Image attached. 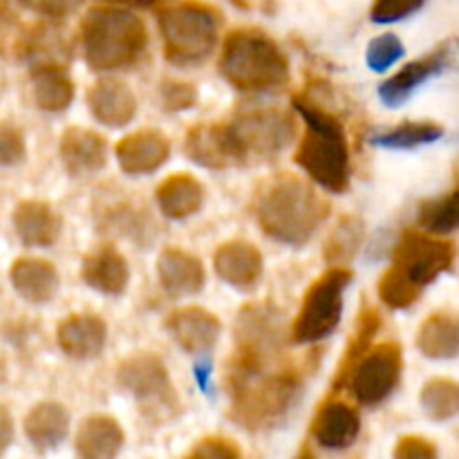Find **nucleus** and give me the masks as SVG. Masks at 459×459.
Masks as SVG:
<instances>
[{"instance_id": "f257e3e1", "label": "nucleus", "mask_w": 459, "mask_h": 459, "mask_svg": "<svg viewBox=\"0 0 459 459\" xmlns=\"http://www.w3.org/2000/svg\"><path fill=\"white\" fill-rule=\"evenodd\" d=\"M273 361L233 359L227 372L231 420L249 433H263L281 426L299 399L303 397V379L290 368Z\"/></svg>"}, {"instance_id": "f03ea898", "label": "nucleus", "mask_w": 459, "mask_h": 459, "mask_svg": "<svg viewBox=\"0 0 459 459\" xmlns=\"http://www.w3.org/2000/svg\"><path fill=\"white\" fill-rule=\"evenodd\" d=\"M254 213L258 227L273 242L287 247L307 245L330 215V204L316 188L296 175H273L255 193Z\"/></svg>"}, {"instance_id": "7ed1b4c3", "label": "nucleus", "mask_w": 459, "mask_h": 459, "mask_svg": "<svg viewBox=\"0 0 459 459\" xmlns=\"http://www.w3.org/2000/svg\"><path fill=\"white\" fill-rule=\"evenodd\" d=\"M291 103L305 121V133L296 148L294 161L312 178L314 184L325 188L327 193L341 195L348 191L352 178L343 124L339 117L332 115L305 92L296 94Z\"/></svg>"}, {"instance_id": "20e7f679", "label": "nucleus", "mask_w": 459, "mask_h": 459, "mask_svg": "<svg viewBox=\"0 0 459 459\" xmlns=\"http://www.w3.org/2000/svg\"><path fill=\"white\" fill-rule=\"evenodd\" d=\"M148 48L142 18L124 7H94L81 21V49L94 72L130 70Z\"/></svg>"}, {"instance_id": "39448f33", "label": "nucleus", "mask_w": 459, "mask_h": 459, "mask_svg": "<svg viewBox=\"0 0 459 459\" xmlns=\"http://www.w3.org/2000/svg\"><path fill=\"white\" fill-rule=\"evenodd\" d=\"M220 74L240 92H273L290 83V58L258 30H233L224 39Z\"/></svg>"}, {"instance_id": "423d86ee", "label": "nucleus", "mask_w": 459, "mask_h": 459, "mask_svg": "<svg viewBox=\"0 0 459 459\" xmlns=\"http://www.w3.org/2000/svg\"><path fill=\"white\" fill-rule=\"evenodd\" d=\"M164 56L175 67H197L211 58L220 39L222 18L197 0L170 4L157 13Z\"/></svg>"}, {"instance_id": "0eeeda50", "label": "nucleus", "mask_w": 459, "mask_h": 459, "mask_svg": "<svg viewBox=\"0 0 459 459\" xmlns=\"http://www.w3.org/2000/svg\"><path fill=\"white\" fill-rule=\"evenodd\" d=\"M238 166L269 161L296 139V121L281 108L251 106L224 124Z\"/></svg>"}, {"instance_id": "6e6552de", "label": "nucleus", "mask_w": 459, "mask_h": 459, "mask_svg": "<svg viewBox=\"0 0 459 459\" xmlns=\"http://www.w3.org/2000/svg\"><path fill=\"white\" fill-rule=\"evenodd\" d=\"M354 273L348 267H332L305 291L299 314L291 323L294 343L309 345L330 339L343 316L345 290L352 282Z\"/></svg>"}, {"instance_id": "1a4fd4ad", "label": "nucleus", "mask_w": 459, "mask_h": 459, "mask_svg": "<svg viewBox=\"0 0 459 459\" xmlns=\"http://www.w3.org/2000/svg\"><path fill=\"white\" fill-rule=\"evenodd\" d=\"M117 384L137 402L148 420L166 421L179 411L178 390L170 381L169 368L155 354L139 352L126 359L117 370Z\"/></svg>"}, {"instance_id": "9d476101", "label": "nucleus", "mask_w": 459, "mask_h": 459, "mask_svg": "<svg viewBox=\"0 0 459 459\" xmlns=\"http://www.w3.org/2000/svg\"><path fill=\"white\" fill-rule=\"evenodd\" d=\"M457 247L448 240L429 236L421 231H406L399 238L397 247L393 251V264L390 267L424 291L426 287L433 285L442 273L451 272L455 263Z\"/></svg>"}, {"instance_id": "9b49d317", "label": "nucleus", "mask_w": 459, "mask_h": 459, "mask_svg": "<svg viewBox=\"0 0 459 459\" xmlns=\"http://www.w3.org/2000/svg\"><path fill=\"white\" fill-rule=\"evenodd\" d=\"M403 370L402 345L388 341L368 350L350 375L352 397L363 406H379L399 385Z\"/></svg>"}, {"instance_id": "f8f14e48", "label": "nucleus", "mask_w": 459, "mask_h": 459, "mask_svg": "<svg viewBox=\"0 0 459 459\" xmlns=\"http://www.w3.org/2000/svg\"><path fill=\"white\" fill-rule=\"evenodd\" d=\"M236 357L245 359H282L285 330L282 316L273 305H245L236 318Z\"/></svg>"}, {"instance_id": "ddd939ff", "label": "nucleus", "mask_w": 459, "mask_h": 459, "mask_svg": "<svg viewBox=\"0 0 459 459\" xmlns=\"http://www.w3.org/2000/svg\"><path fill=\"white\" fill-rule=\"evenodd\" d=\"M457 49V40H444L439 43L433 52H429L426 56L411 61L408 65H403L397 74H393L390 79H385L379 85V99L388 108H399L403 101L411 99V94L420 88L421 83H426L429 79L437 76L444 67L451 63L453 54Z\"/></svg>"}, {"instance_id": "4468645a", "label": "nucleus", "mask_w": 459, "mask_h": 459, "mask_svg": "<svg viewBox=\"0 0 459 459\" xmlns=\"http://www.w3.org/2000/svg\"><path fill=\"white\" fill-rule=\"evenodd\" d=\"M166 332L184 352L202 359L218 345L222 336V323L209 309L191 305V307L175 309L173 314H169Z\"/></svg>"}, {"instance_id": "2eb2a0df", "label": "nucleus", "mask_w": 459, "mask_h": 459, "mask_svg": "<svg viewBox=\"0 0 459 459\" xmlns=\"http://www.w3.org/2000/svg\"><path fill=\"white\" fill-rule=\"evenodd\" d=\"M115 157L126 175H151L169 161L170 142L161 130L143 128L126 134L115 146Z\"/></svg>"}, {"instance_id": "dca6fc26", "label": "nucleus", "mask_w": 459, "mask_h": 459, "mask_svg": "<svg viewBox=\"0 0 459 459\" xmlns=\"http://www.w3.org/2000/svg\"><path fill=\"white\" fill-rule=\"evenodd\" d=\"M314 442L327 451H345L357 442L361 433V415L354 406L341 399H327L314 412L312 426Z\"/></svg>"}, {"instance_id": "f3484780", "label": "nucleus", "mask_w": 459, "mask_h": 459, "mask_svg": "<svg viewBox=\"0 0 459 459\" xmlns=\"http://www.w3.org/2000/svg\"><path fill=\"white\" fill-rule=\"evenodd\" d=\"M108 341V325L101 316L90 312L70 314L56 327V343L67 359L90 361L103 352Z\"/></svg>"}, {"instance_id": "a211bd4d", "label": "nucleus", "mask_w": 459, "mask_h": 459, "mask_svg": "<svg viewBox=\"0 0 459 459\" xmlns=\"http://www.w3.org/2000/svg\"><path fill=\"white\" fill-rule=\"evenodd\" d=\"M58 155H61V164L67 175H72V178H90V175L106 169L108 143L94 130L72 126V128L63 130Z\"/></svg>"}, {"instance_id": "6ab92c4d", "label": "nucleus", "mask_w": 459, "mask_h": 459, "mask_svg": "<svg viewBox=\"0 0 459 459\" xmlns=\"http://www.w3.org/2000/svg\"><path fill=\"white\" fill-rule=\"evenodd\" d=\"M213 267L227 285L240 291H251L263 278L264 260L258 247L251 242L231 240L218 247L213 255Z\"/></svg>"}, {"instance_id": "aec40b11", "label": "nucleus", "mask_w": 459, "mask_h": 459, "mask_svg": "<svg viewBox=\"0 0 459 459\" xmlns=\"http://www.w3.org/2000/svg\"><path fill=\"white\" fill-rule=\"evenodd\" d=\"M157 276L160 285L170 299H188L197 296L206 285L204 264L197 255L184 249H164L157 258Z\"/></svg>"}, {"instance_id": "412c9836", "label": "nucleus", "mask_w": 459, "mask_h": 459, "mask_svg": "<svg viewBox=\"0 0 459 459\" xmlns=\"http://www.w3.org/2000/svg\"><path fill=\"white\" fill-rule=\"evenodd\" d=\"M9 282L13 291L31 305H45L54 300L61 287L56 267L49 260L31 258V255L13 260L9 267Z\"/></svg>"}, {"instance_id": "4be33fe9", "label": "nucleus", "mask_w": 459, "mask_h": 459, "mask_svg": "<svg viewBox=\"0 0 459 459\" xmlns=\"http://www.w3.org/2000/svg\"><path fill=\"white\" fill-rule=\"evenodd\" d=\"M88 108L99 124L108 128H124L137 117V97L126 83L117 79H103L88 92Z\"/></svg>"}, {"instance_id": "5701e85b", "label": "nucleus", "mask_w": 459, "mask_h": 459, "mask_svg": "<svg viewBox=\"0 0 459 459\" xmlns=\"http://www.w3.org/2000/svg\"><path fill=\"white\" fill-rule=\"evenodd\" d=\"M13 231L25 247H52L61 238L63 218L48 202L25 200L13 209Z\"/></svg>"}, {"instance_id": "b1692460", "label": "nucleus", "mask_w": 459, "mask_h": 459, "mask_svg": "<svg viewBox=\"0 0 459 459\" xmlns=\"http://www.w3.org/2000/svg\"><path fill=\"white\" fill-rule=\"evenodd\" d=\"M81 281L103 296H124L130 282L128 260L112 247H101L83 258Z\"/></svg>"}, {"instance_id": "393cba45", "label": "nucleus", "mask_w": 459, "mask_h": 459, "mask_svg": "<svg viewBox=\"0 0 459 459\" xmlns=\"http://www.w3.org/2000/svg\"><path fill=\"white\" fill-rule=\"evenodd\" d=\"M184 152L197 166L209 170L236 169L231 143H229L224 124H197L184 139Z\"/></svg>"}, {"instance_id": "a878e982", "label": "nucleus", "mask_w": 459, "mask_h": 459, "mask_svg": "<svg viewBox=\"0 0 459 459\" xmlns=\"http://www.w3.org/2000/svg\"><path fill=\"white\" fill-rule=\"evenodd\" d=\"M126 444L124 429L110 415H92L81 421L74 448L81 459H117Z\"/></svg>"}, {"instance_id": "bb28decb", "label": "nucleus", "mask_w": 459, "mask_h": 459, "mask_svg": "<svg viewBox=\"0 0 459 459\" xmlns=\"http://www.w3.org/2000/svg\"><path fill=\"white\" fill-rule=\"evenodd\" d=\"M25 437L39 453H49L65 442L70 433V412L58 402H40L27 412Z\"/></svg>"}, {"instance_id": "cd10ccee", "label": "nucleus", "mask_w": 459, "mask_h": 459, "mask_svg": "<svg viewBox=\"0 0 459 459\" xmlns=\"http://www.w3.org/2000/svg\"><path fill=\"white\" fill-rule=\"evenodd\" d=\"M417 348L426 359L451 361L459 357V309L433 312L417 330Z\"/></svg>"}, {"instance_id": "c85d7f7f", "label": "nucleus", "mask_w": 459, "mask_h": 459, "mask_svg": "<svg viewBox=\"0 0 459 459\" xmlns=\"http://www.w3.org/2000/svg\"><path fill=\"white\" fill-rule=\"evenodd\" d=\"M31 94L43 112H63L74 101V81L61 63L31 65Z\"/></svg>"}, {"instance_id": "c756f323", "label": "nucleus", "mask_w": 459, "mask_h": 459, "mask_svg": "<svg viewBox=\"0 0 459 459\" xmlns=\"http://www.w3.org/2000/svg\"><path fill=\"white\" fill-rule=\"evenodd\" d=\"M157 206L169 220H186L200 213L204 206V186L193 175H169L157 186Z\"/></svg>"}, {"instance_id": "7c9ffc66", "label": "nucleus", "mask_w": 459, "mask_h": 459, "mask_svg": "<svg viewBox=\"0 0 459 459\" xmlns=\"http://www.w3.org/2000/svg\"><path fill=\"white\" fill-rule=\"evenodd\" d=\"M442 137L444 126L437 121H403L397 128L372 134L370 142L390 151H412V148L429 146Z\"/></svg>"}, {"instance_id": "2f4dec72", "label": "nucleus", "mask_w": 459, "mask_h": 459, "mask_svg": "<svg viewBox=\"0 0 459 459\" xmlns=\"http://www.w3.org/2000/svg\"><path fill=\"white\" fill-rule=\"evenodd\" d=\"M379 325H381V316L377 309L372 307L361 309V314H359L357 318V327H354L352 332V339H350L348 350H345L343 363H341L339 375H336L334 379V388H343L345 381H348L350 375H352L354 366H357V363L361 361L363 354L372 348L370 343L372 339H375L377 332H379Z\"/></svg>"}, {"instance_id": "473e14b6", "label": "nucleus", "mask_w": 459, "mask_h": 459, "mask_svg": "<svg viewBox=\"0 0 459 459\" xmlns=\"http://www.w3.org/2000/svg\"><path fill=\"white\" fill-rule=\"evenodd\" d=\"M421 411L433 421H448L459 415V384L453 379L426 381L420 394Z\"/></svg>"}, {"instance_id": "72a5a7b5", "label": "nucleus", "mask_w": 459, "mask_h": 459, "mask_svg": "<svg viewBox=\"0 0 459 459\" xmlns=\"http://www.w3.org/2000/svg\"><path fill=\"white\" fill-rule=\"evenodd\" d=\"M421 233L429 236H446L459 229V191L429 200L420 206L417 215Z\"/></svg>"}, {"instance_id": "f704fd0d", "label": "nucleus", "mask_w": 459, "mask_h": 459, "mask_svg": "<svg viewBox=\"0 0 459 459\" xmlns=\"http://www.w3.org/2000/svg\"><path fill=\"white\" fill-rule=\"evenodd\" d=\"M363 240V224L359 218H343L334 233L330 236L325 245V258L330 263H343V260L352 258L359 251Z\"/></svg>"}, {"instance_id": "c9c22d12", "label": "nucleus", "mask_w": 459, "mask_h": 459, "mask_svg": "<svg viewBox=\"0 0 459 459\" xmlns=\"http://www.w3.org/2000/svg\"><path fill=\"white\" fill-rule=\"evenodd\" d=\"M379 299L388 305L390 309H408L420 300L421 291L417 287H412L411 282L403 281L393 267H388L384 272V276L379 278Z\"/></svg>"}, {"instance_id": "e433bc0d", "label": "nucleus", "mask_w": 459, "mask_h": 459, "mask_svg": "<svg viewBox=\"0 0 459 459\" xmlns=\"http://www.w3.org/2000/svg\"><path fill=\"white\" fill-rule=\"evenodd\" d=\"M406 54L402 39L397 34H381L368 43L366 63L372 72H385Z\"/></svg>"}, {"instance_id": "4c0bfd02", "label": "nucleus", "mask_w": 459, "mask_h": 459, "mask_svg": "<svg viewBox=\"0 0 459 459\" xmlns=\"http://www.w3.org/2000/svg\"><path fill=\"white\" fill-rule=\"evenodd\" d=\"M197 88L193 83H184V81L166 79L160 85V101L166 112H184L195 108L197 103Z\"/></svg>"}, {"instance_id": "58836bf2", "label": "nucleus", "mask_w": 459, "mask_h": 459, "mask_svg": "<svg viewBox=\"0 0 459 459\" xmlns=\"http://www.w3.org/2000/svg\"><path fill=\"white\" fill-rule=\"evenodd\" d=\"M426 0H375L370 7V21L377 25H390L412 16L424 7Z\"/></svg>"}, {"instance_id": "ea45409f", "label": "nucleus", "mask_w": 459, "mask_h": 459, "mask_svg": "<svg viewBox=\"0 0 459 459\" xmlns=\"http://www.w3.org/2000/svg\"><path fill=\"white\" fill-rule=\"evenodd\" d=\"M27 157V143L25 134L18 126L3 121L0 124V169H9V166L21 164Z\"/></svg>"}, {"instance_id": "a19ab883", "label": "nucleus", "mask_w": 459, "mask_h": 459, "mask_svg": "<svg viewBox=\"0 0 459 459\" xmlns=\"http://www.w3.org/2000/svg\"><path fill=\"white\" fill-rule=\"evenodd\" d=\"M393 459H439L437 446L421 435H403L394 444Z\"/></svg>"}, {"instance_id": "79ce46f5", "label": "nucleus", "mask_w": 459, "mask_h": 459, "mask_svg": "<svg viewBox=\"0 0 459 459\" xmlns=\"http://www.w3.org/2000/svg\"><path fill=\"white\" fill-rule=\"evenodd\" d=\"M186 459H242L240 448L224 437H206L193 446Z\"/></svg>"}, {"instance_id": "37998d69", "label": "nucleus", "mask_w": 459, "mask_h": 459, "mask_svg": "<svg viewBox=\"0 0 459 459\" xmlns=\"http://www.w3.org/2000/svg\"><path fill=\"white\" fill-rule=\"evenodd\" d=\"M18 3L31 12L40 13V16L61 21V18L72 16L83 4V0H18Z\"/></svg>"}, {"instance_id": "c03bdc74", "label": "nucleus", "mask_w": 459, "mask_h": 459, "mask_svg": "<svg viewBox=\"0 0 459 459\" xmlns=\"http://www.w3.org/2000/svg\"><path fill=\"white\" fill-rule=\"evenodd\" d=\"M13 442V420L7 408L0 403V457L9 451Z\"/></svg>"}, {"instance_id": "a18cd8bd", "label": "nucleus", "mask_w": 459, "mask_h": 459, "mask_svg": "<svg viewBox=\"0 0 459 459\" xmlns=\"http://www.w3.org/2000/svg\"><path fill=\"white\" fill-rule=\"evenodd\" d=\"M108 3L117 4H130V7H151V4L161 3V0H108Z\"/></svg>"}, {"instance_id": "49530a36", "label": "nucleus", "mask_w": 459, "mask_h": 459, "mask_svg": "<svg viewBox=\"0 0 459 459\" xmlns=\"http://www.w3.org/2000/svg\"><path fill=\"white\" fill-rule=\"evenodd\" d=\"M296 459H316V455H314V451L307 446V444H303V448H300Z\"/></svg>"}, {"instance_id": "de8ad7c7", "label": "nucleus", "mask_w": 459, "mask_h": 459, "mask_svg": "<svg viewBox=\"0 0 459 459\" xmlns=\"http://www.w3.org/2000/svg\"><path fill=\"white\" fill-rule=\"evenodd\" d=\"M4 377H7V368H4V363L0 361V384L4 381Z\"/></svg>"}, {"instance_id": "09e8293b", "label": "nucleus", "mask_w": 459, "mask_h": 459, "mask_svg": "<svg viewBox=\"0 0 459 459\" xmlns=\"http://www.w3.org/2000/svg\"><path fill=\"white\" fill-rule=\"evenodd\" d=\"M4 13V4H3V0H0V16H3Z\"/></svg>"}]
</instances>
